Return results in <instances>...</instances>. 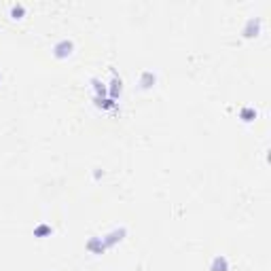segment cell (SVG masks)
<instances>
[{
    "mask_svg": "<svg viewBox=\"0 0 271 271\" xmlns=\"http://www.w3.org/2000/svg\"><path fill=\"white\" fill-rule=\"evenodd\" d=\"M227 269V261L224 258H216V263H214V271H224Z\"/></svg>",
    "mask_w": 271,
    "mask_h": 271,
    "instance_id": "6da1fadb",
    "label": "cell"
}]
</instances>
